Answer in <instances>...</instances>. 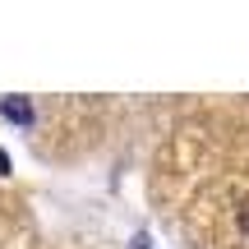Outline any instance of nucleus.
<instances>
[{"label": "nucleus", "instance_id": "1", "mask_svg": "<svg viewBox=\"0 0 249 249\" xmlns=\"http://www.w3.org/2000/svg\"><path fill=\"white\" fill-rule=\"evenodd\" d=\"M5 116L18 120V124H28V120H33V107H28V102H18V97H5Z\"/></svg>", "mask_w": 249, "mask_h": 249}, {"label": "nucleus", "instance_id": "2", "mask_svg": "<svg viewBox=\"0 0 249 249\" xmlns=\"http://www.w3.org/2000/svg\"><path fill=\"white\" fill-rule=\"evenodd\" d=\"M0 171H9V157H5V152H0Z\"/></svg>", "mask_w": 249, "mask_h": 249}]
</instances>
